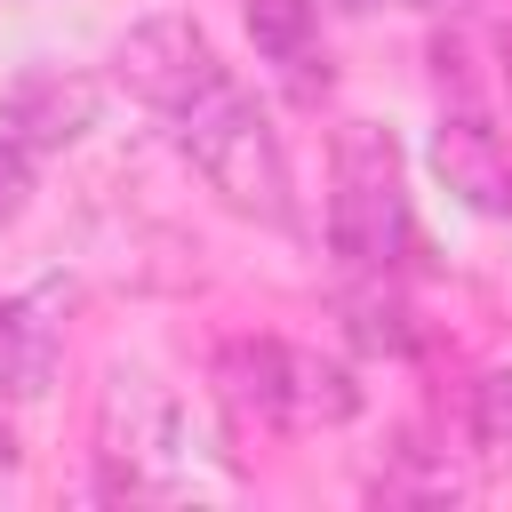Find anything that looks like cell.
Returning a JSON list of instances; mask_svg holds the SVG:
<instances>
[{
  "label": "cell",
  "mask_w": 512,
  "mask_h": 512,
  "mask_svg": "<svg viewBox=\"0 0 512 512\" xmlns=\"http://www.w3.org/2000/svg\"><path fill=\"white\" fill-rule=\"evenodd\" d=\"M352 336H360V344H384V352H400V344H408V328H400V304H392V296H384V304H376V296H352Z\"/></svg>",
  "instance_id": "7c38bea8"
},
{
  "label": "cell",
  "mask_w": 512,
  "mask_h": 512,
  "mask_svg": "<svg viewBox=\"0 0 512 512\" xmlns=\"http://www.w3.org/2000/svg\"><path fill=\"white\" fill-rule=\"evenodd\" d=\"M104 120V80L72 72V64H40L0 96V136H16L24 152H64Z\"/></svg>",
  "instance_id": "8992f818"
},
{
  "label": "cell",
  "mask_w": 512,
  "mask_h": 512,
  "mask_svg": "<svg viewBox=\"0 0 512 512\" xmlns=\"http://www.w3.org/2000/svg\"><path fill=\"white\" fill-rule=\"evenodd\" d=\"M64 312H72V280L48 272L32 280L8 312H0V392L8 400H40L64 368Z\"/></svg>",
  "instance_id": "52a82bcc"
},
{
  "label": "cell",
  "mask_w": 512,
  "mask_h": 512,
  "mask_svg": "<svg viewBox=\"0 0 512 512\" xmlns=\"http://www.w3.org/2000/svg\"><path fill=\"white\" fill-rule=\"evenodd\" d=\"M168 128H176V144L192 152V168L208 176V192L224 208H240L256 224H288L296 216V200H288V152H280L264 104L232 72H216L184 112H168Z\"/></svg>",
  "instance_id": "6da1fadb"
},
{
  "label": "cell",
  "mask_w": 512,
  "mask_h": 512,
  "mask_svg": "<svg viewBox=\"0 0 512 512\" xmlns=\"http://www.w3.org/2000/svg\"><path fill=\"white\" fill-rule=\"evenodd\" d=\"M8 464H16V440H8V424H0V472H8Z\"/></svg>",
  "instance_id": "4fadbf2b"
},
{
  "label": "cell",
  "mask_w": 512,
  "mask_h": 512,
  "mask_svg": "<svg viewBox=\"0 0 512 512\" xmlns=\"http://www.w3.org/2000/svg\"><path fill=\"white\" fill-rule=\"evenodd\" d=\"M432 176L472 208V216H512V152L480 112H440L432 128Z\"/></svg>",
  "instance_id": "ba28073f"
},
{
  "label": "cell",
  "mask_w": 512,
  "mask_h": 512,
  "mask_svg": "<svg viewBox=\"0 0 512 512\" xmlns=\"http://www.w3.org/2000/svg\"><path fill=\"white\" fill-rule=\"evenodd\" d=\"M408 8H448V0H408Z\"/></svg>",
  "instance_id": "5bb4252c"
},
{
  "label": "cell",
  "mask_w": 512,
  "mask_h": 512,
  "mask_svg": "<svg viewBox=\"0 0 512 512\" xmlns=\"http://www.w3.org/2000/svg\"><path fill=\"white\" fill-rule=\"evenodd\" d=\"M472 440L496 448V456H512V368H488L472 384Z\"/></svg>",
  "instance_id": "30bf717a"
},
{
  "label": "cell",
  "mask_w": 512,
  "mask_h": 512,
  "mask_svg": "<svg viewBox=\"0 0 512 512\" xmlns=\"http://www.w3.org/2000/svg\"><path fill=\"white\" fill-rule=\"evenodd\" d=\"M224 384L240 408H256L264 424H288V432H336L360 416V384L344 360H320L304 344H224Z\"/></svg>",
  "instance_id": "277c9868"
},
{
  "label": "cell",
  "mask_w": 512,
  "mask_h": 512,
  "mask_svg": "<svg viewBox=\"0 0 512 512\" xmlns=\"http://www.w3.org/2000/svg\"><path fill=\"white\" fill-rule=\"evenodd\" d=\"M248 32H256V56H264L296 96H320V88H328L320 0H248Z\"/></svg>",
  "instance_id": "9c48e42d"
},
{
  "label": "cell",
  "mask_w": 512,
  "mask_h": 512,
  "mask_svg": "<svg viewBox=\"0 0 512 512\" xmlns=\"http://www.w3.org/2000/svg\"><path fill=\"white\" fill-rule=\"evenodd\" d=\"M328 248L344 272H392L408 248V176L376 120L336 136V192H328Z\"/></svg>",
  "instance_id": "7a4b0ae2"
},
{
  "label": "cell",
  "mask_w": 512,
  "mask_h": 512,
  "mask_svg": "<svg viewBox=\"0 0 512 512\" xmlns=\"http://www.w3.org/2000/svg\"><path fill=\"white\" fill-rule=\"evenodd\" d=\"M200 448H216V440L176 392H160L144 368H112L104 376V464H112V488L160 496V488L192 480Z\"/></svg>",
  "instance_id": "3957f363"
},
{
  "label": "cell",
  "mask_w": 512,
  "mask_h": 512,
  "mask_svg": "<svg viewBox=\"0 0 512 512\" xmlns=\"http://www.w3.org/2000/svg\"><path fill=\"white\" fill-rule=\"evenodd\" d=\"M24 208H32V152H24L16 136H0V232H8Z\"/></svg>",
  "instance_id": "8fae6325"
},
{
  "label": "cell",
  "mask_w": 512,
  "mask_h": 512,
  "mask_svg": "<svg viewBox=\"0 0 512 512\" xmlns=\"http://www.w3.org/2000/svg\"><path fill=\"white\" fill-rule=\"evenodd\" d=\"M336 8H376V0H336Z\"/></svg>",
  "instance_id": "9a60e30c"
},
{
  "label": "cell",
  "mask_w": 512,
  "mask_h": 512,
  "mask_svg": "<svg viewBox=\"0 0 512 512\" xmlns=\"http://www.w3.org/2000/svg\"><path fill=\"white\" fill-rule=\"evenodd\" d=\"M216 72H224V64H216V48H208V32H200L192 16H144V24H128V32L112 40V80H120L136 104H152L160 120L184 112Z\"/></svg>",
  "instance_id": "5b68a950"
}]
</instances>
